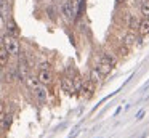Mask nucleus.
Returning <instances> with one entry per match:
<instances>
[{"instance_id":"nucleus-1","label":"nucleus","mask_w":149,"mask_h":138,"mask_svg":"<svg viewBox=\"0 0 149 138\" xmlns=\"http://www.w3.org/2000/svg\"><path fill=\"white\" fill-rule=\"evenodd\" d=\"M2 40H3V47L7 48V51L10 55H13V56H19V55H21L19 42H18V39L15 37V35L5 34L3 37H2Z\"/></svg>"},{"instance_id":"nucleus-2","label":"nucleus","mask_w":149,"mask_h":138,"mask_svg":"<svg viewBox=\"0 0 149 138\" xmlns=\"http://www.w3.org/2000/svg\"><path fill=\"white\" fill-rule=\"evenodd\" d=\"M114 64H116V60H114L112 56H109V55H101L100 61H98L96 69L100 71V74H103V76H107V74L112 71Z\"/></svg>"},{"instance_id":"nucleus-3","label":"nucleus","mask_w":149,"mask_h":138,"mask_svg":"<svg viewBox=\"0 0 149 138\" xmlns=\"http://www.w3.org/2000/svg\"><path fill=\"white\" fill-rule=\"evenodd\" d=\"M61 15L64 16L68 21H72V18H74L75 15V5L72 0H64L61 5Z\"/></svg>"},{"instance_id":"nucleus-4","label":"nucleus","mask_w":149,"mask_h":138,"mask_svg":"<svg viewBox=\"0 0 149 138\" xmlns=\"http://www.w3.org/2000/svg\"><path fill=\"white\" fill-rule=\"evenodd\" d=\"M37 80H39V83H42V85H50V83L53 82V74L50 69H40L39 74H37Z\"/></svg>"},{"instance_id":"nucleus-5","label":"nucleus","mask_w":149,"mask_h":138,"mask_svg":"<svg viewBox=\"0 0 149 138\" xmlns=\"http://www.w3.org/2000/svg\"><path fill=\"white\" fill-rule=\"evenodd\" d=\"M61 88H63V92L69 93V95L75 92V90H74V85H72L71 77H63V79H61Z\"/></svg>"},{"instance_id":"nucleus-6","label":"nucleus","mask_w":149,"mask_h":138,"mask_svg":"<svg viewBox=\"0 0 149 138\" xmlns=\"http://www.w3.org/2000/svg\"><path fill=\"white\" fill-rule=\"evenodd\" d=\"M24 82H26L27 88H31V90L37 88V87L40 85V83H39V80H37V76H29V74H27V76L24 77Z\"/></svg>"},{"instance_id":"nucleus-7","label":"nucleus","mask_w":149,"mask_h":138,"mask_svg":"<svg viewBox=\"0 0 149 138\" xmlns=\"http://www.w3.org/2000/svg\"><path fill=\"white\" fill-rule=\"evenodd\" d=\"M72 85H74L75 92H82V87H84V79H82L80 74H74V77H71Z\"/></svg>"},{"instance_id":"nucleus-8","label":"nucleus","mask_w":149,"mask_h":138,"mask_svg":"<svg viewBox=\"0 0 149 138\" xmlns=\"http://www.w3.org/2000/svg\"><path fill=\"white\" fill-rule=\"evenodd\" d=\"M7 31H8V34H10V35H15V37H16L18 32H19V29H18L16 22H15L11 18L7 19Z\"/></svg>"},{"instance_id":"nucleus-9","label":"nucleus","mask_w":149,"mask_h":138,"mask_svg":"<svg viewBox=\"0 0 149 138\" xmlns=\"http://www.w3.org/2000/svg\"><path fill=\"white\" fill-rule=\"evenodd\" d=\"M138 32L141 35H148L149 34V19L148 18H144V19H141L139 21V24H138Z\"/></svg>"},{"instance_id":"nucleus-10","label":"nucleus","mask_w":149,"mask_h":138,"mask_svg":"<svg viewBox=\"0 0 149 138\" xmlns=\"http://www.w3.org/2000/svg\"><path fill=\"white\" fill-rule=\"evenodd\" d=\"M10 56H11V55L8 53L7 48L2 45V47H0V66H7V64H8V60H10Z\"/></svg>"},{"instance_id":"nucleus-11","label":"nucleus","mask_w":149,"mask_h":138,"mask_svg":"<svg viewBox=\"0 0 149 138\" xmlns=\"http://www.w3.org/2000/svg\"><path fill=\"white\" fill-rule=\"evenodd\" d=\"M34 95H36V98L39 99L40 103H43L47 99V90L43 88L42 85H39L37 88H34Z\"/></svg>"},{"instance_id":"nucleus-12","label":"nucleus","mask_w":149,"mask_h":138,"mask_svg":"<svg viewBox=\"0 0 149 138\" xmlns=\"http://www.w3.org/2000/svg\"><path fill=\"white\" fill-rule=\"evenodd\" d=\"M136 43V35L133 32H128V34L123 35V45L125 47H132V45Z\"/></svg>"},{"instance_id":"nucleus-13","label":"nucleus","mask_w":149,"mask_h":138,"mask_svg":"<svg viewBox=\"0 0 149 138\" xmlns=\"http://www.w3.org/2000/svg\"><path fill=\"white\" fill-rule=\"evenodd\" d=\"M11 122H13V116H11V114H5V117H3V120L0 122V125H2L3 130H8L10 125H11Z\"/></svg>"},{"instance_id":"nucleus-14","label":"nucleus","mask_w":149,"mask_h":138,"mask_svg":"<svg viewBox=\"0 0 149 138\" xmlns=\"http://www.w3.org/2000/svg\"><path fill=\"white\" fill-rule=\"evenodd\" d=\"M93 88H95V83L88 80V82H84V87H82V92H84V93L87 92V96H91V95H93Z\"/></svg>"},{"instance_id":"nucleus-15","label":"nucleus","mask_w":149,"mask_h":138,"mask_svg":"<svg viewBox=\"0 0 149 138\" xmlns=\"http://www.w3.org/2000/svg\"><path fill=\"white\" fill-rule=\"evenodd\" d=\"M47 15H48V18L52 19V21H56V18H58V10L53 5H48L47 6Z\"/></svg>"},{"instance_id":"nucleus-16","label":"nucleus","mask_w":149,"mask_h":138,"mask_svg":"<svg viewBox=\"0 0 149 138\" xmlns=\"http://www.w3.org/2000/svg\"><path fill=\"white\" fill-rule=\"evenodd\" d=\"M100 79H101V74H100V71H98L96 67H93V69L90 71V82H93V83H98V82H100Z\"/></svg>"},{"instance_id":"nucleus-17","label":"nucleus","mask_w":149,"mask_h":138,"mask_svg":"<svg viewBox=\"0 0 149 138\" xmlns=\"http://www.w3.org/2000/svg\"><path fill=\"white\" fill-rule=\"evenodd\" d=\"M138 24L139 21L135 18V16H130V22H128V27L132 29V31H135V29H138Z\"/></svg>"},{"instance_id":"nucleus-18","label":"nucleus","mask_w":149,"mask_h":138,"mask_svg":"<svg viewBox=\"0 0 149 138\" xmlns=\"http://www.w3.org/2000/svg\"><path fill=\"white\" fill-rule=\"evenodd\" d=\"M141 15L144 16V18L149 16V2H143L141 3Z\"/></svg>"},{"instance_id":"nucleus-19","label":"nucleus","mask_w":149,"mask_h":138,"mask_svg":"<svg viewBox=\"0 0 149 138\" xmlns=\"http://www.w3.org/2000/svg\"><path fill=\"white\" fill-rule=\"evenodd\" d=\"M5 114H7V104H5V101H0V122L3 120Z\"/></svg>"},{"instance_id":"nucleus-20","label":"nucleus","mask_w":149,"mask_h":138,"mask_svg":"<svg viewBox=\"0 0 149 138\" xmlns=\"http://www.w3.org/2000/svg\"><path fill=\"white\" fill-rule=\"evenodd\" d=\"M50 66H52V64H50L48 61H42V63L39 64V69H50Z\"/></svg>"},{"instance_id":"nucleus-21","label":"nucleus","mask_w":149,"mask_h":138,"mask_svg":"<svg viewBox=\"0 0 149 138\" xmlns=\"http://www.w3.org/2000/svg\"><path fill=\"white\" fill-rule=\"evenodd\" d=\"M127 53H128V47H122V48L119 50V55H120V56H125Z\"/></svg>"},{"instance_id":"nucleus-22","label":"nucleus","mask_w":149,"mask_h":138,"mask_svg":"<svg viewBox=\"0 0 149 138\" xmlns=\"http://www.w3.org/2000/svg\"><path fill=\"white\" fill-rule=\"evenodd\" d=\"M55 2H64V0H55Z\"/></svg>"},{"instance_id":"nucleus-23","label":"nucleus","mask_w":149,"mask_h":138,"mask_svg":"<svg viewBox=\"0 0 149 138\" xmlns=\"http://www.w3.org/2000/svg\"><path fill=\"white\" fill-rule=\"evenodd\" d=\"M148 19H149V16H148Z\"/></svg>"},{"instance_id":"nucleus-24","label":"nucleus","mask_w":149,"mask_h":138,"mask_svg":"<svg viewBox=\"0 0 149 138\" xmlns=\"http://www.w3.org/2000/svg\"><path fill=\"white\" fill-rule=\"evenodd\" d=\"M8 2H10V0H8Z\"/></svg>"}]
</instances>
